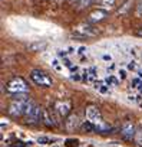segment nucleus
Returning a JSON list of instances; mask_svg holds the SVG:
<instances>
[{
	"instance_id": "32",
	"label": "nucleus",
	"mask_w": 142,
	"mask_h": 147,
	"mask_svg": "<svg viewBox=\"0 0 142 147\" xmlns=\"http://www.w3.org/2000/svg\"><path fill=\"white\" fill-rule=\"evenodd\" d=\"M59 55H60V56H65V55H66V52H65V51H63V52L60 51V52H59Z\"/></svg>"
},
{
	"instance_id": "28",
	"label": "nucleus",
	"mask_w": 142,
	"mask_h": 147,
	"mask_svg": "<svg viewBox=\"0 0 142 147\" xmlns=\"http://www.w3.org/2000/svg\"><path fill=\"white\" fill-rule=\"evenodd\" d=\"M69 2L72 3V5H76V3H79V2H81V0H69Z\"/></svg>"
},
{
	"instance_id": "33",
	"label": "nucleus",
	"mask_w": 142,
	"mask_h": 147,
	"mask_svg": "<svg viewBox=\"0 0 142 147\" xmlns=\"http://www.w3.org/2000/svg\"><path fill=\"white\" fill-rule=\"evenodd\" d=\"M136 33H138V36H142V29H139V30H138Z\"/></svg>"
},
{
	"instance_id": "10",
	"label": "nucleus",
	"mask_w": 142,
	"mask_h": 147,
	"mask_svg": "<svg viewBox=\"0 0 142 147\" xmlns=\"http://www.w3.org/2000/svg\"><path fill=\"white\" fill-rule=\"evenodd\" d=\"M65 124H66V128H67L69 131H73V130H76L78 127L82 125L81 121H79V117H78L76 114H70V115H67Z\"/></svg>"
},
{
	"instance_id": "20",
	"label": "nucleus",
	"mask_w": 142,
	"mask_h": 147,
	"mask_svg": "<svg viewBox=\"0 0 142 147\" xmlns=\"http://www.w3.org/2000/svg\"><path fill=\"white\" fill-rule=\"evenodd\" d=\"M37 143H40V144H47V143H50V140H49V137H46V136H40V137L37 138Z\"/></svg>"
},
{
	"instance_id": "3",
	"label": "nucleus",
	"mask_w": 142,
	"mask_h": 147,
	"mask_svg": "<svg viewBox=\"0 0 142 147\" xmlns=\"http://www.w3.org/2000/svg\"><path fill=\"white\" fill-rule=\"evenodd\" d=\"M7 92H10L12 95H16V94H27L29 92V85L27 82L20 78V77H16L13 78L12 81H9L7 84Z\"/></svg>"
},
{
	"instance_id": "17",
	"label": "nucleus",
	"mask_w": 142,
	"mask_h": 147,
	"mask_svg": "<svg viewBox=\"0 0 142 147\" xmlns=\"http://www.w3.org/2000/svg\"><path fill=\"white\" fill-rule=\"evenodd\" d=\"M135 16H136V18H141V16H142V0H139L138 5H136V9H135Z\"/></svg>"
},
{
	"instance_id": "9",
	"label": "nucleus",
	"mask_w": 142,
	"mask_h": 147,
	"mask_svg": "<svg viewBox=\"0 0 142 147\" xmlns=\"http://www.w3.org/2000/svg\"><path fill=\"white\" fill-rule=\"evenodd\" d=\"M108 18V12L103 10V9H96L93 12H91L89 18H88V22L89 23H98L101 20H105Z\"/></svg>"
},
{
	"instance_id": "4",
	"label": "nucleus",
	"mask_w": 142,
	"mask_h": 147,
	"mask_svg": "<svg viewBox=\"0 0 142 147\" xmlns=\"http://www.w3.org/2000/svg\"><path fill=\"white\" fill-rule=\"evenodd\" d=\"M30 80H32L36 85H39V87L49 88V87L53 85V80L47 75L46 72H43V71H40V69H33V71L30 72Z\"/></svg>"
},
{
	"instance_id": "31",
	"label": "nucleus",
	"mask_w": 142,
	"mask_h": 147,
	"mask_svg": "<svg viewBox=\"0 0 142 147\" xmlns=\"http://www.w3.org/2000/svg\"><path fill=\"white\" fill-rule=\"evenodd\" d=\"M138 90H139V92H141V94H142V82H141V84H139V85H138Z\"/></svg>"
},
{
	"instance_id": "29",
	"label": "nucleus",
	"mask_w": 142,
	"mask_h": 147,
	"mask_svg": "<svg viewBox=\"0 0 142 147\" xmlns=\"http://www.w3.org/2000/svg\"><path fill=\"white\" fill-rule=\"evenodd\" d=\"M72 80H76V81H79V80H81V77H79V75H73V77H72Z\"/></svg>"
},
{
	"instance_id": "26",
	"label": "nucleus",
	"mask_w": 142,
	"mask_h": 147,
	"mask_svg": "<svg viewBox=\"0 0 142 147\" xmlns=\"http://www.w3.org/2000/svg\"><path fill=\"white\" fill-rule=\"evenodd\" d=\"M132 84H133L132 87H138V84H141V81H139V80L136 78V80H133V81H132Z\"/></svg>"
},
{
	"instance_id": "19",
	"label": "nucleus",
	"mask_w": 142,
	"mask_h": 147,
	"mask_svg": "<svg viewBox=\"0 0 142 147\" xmlns=\"http://www.w3.org/2000/svg\"><path fill=\"white\" fill-rule=\"evenodd\" d=\"M78 144H79L78 140H73V138H67L66 140V146L67 147H78Z\"/></svg>"
},
{
	"instance_id": "6",
	"label": "nucleus",
	"mask_w": 142,
	"mask_h": 147,
	"mask_svg": "<svg viewBox=\"0 0 142 147\" xmlns=\"http://www.w3.org/2000/svg\"><path fill=\"white\" fill-rule=\"evenodd\" d=\"M73 33L79 38H92V36H96L98 35V29L93 28L92 25L88 23H81L78 25L75 29H73Z\"/></svg>"
},
{
	"instance_id": "5",
	"label": "nucleus",
	"mask_w": 142,
	"mask_h": 147,
	"mask_svg": "<svg viewBox=\"0 0 142 147\" xmlns=\"http://www.w3.org/2000/svg\"><path fill=\"white\" fill-rule=\"evenodd\" d=\"M29 101H30V100H29ZM29 101H26V100H16V98H13V101L9 104V108H7L9 114H10L12 117H22V115H25L26 105H27V102H29Z\"/></svg>"
},
{
	"instance_id": "8",
	"label": "nucleus",
	"mask_w": 142,
	"mask_h": 147,
	"mask_svg": "<svg viewBox=\"0 0 142 147\" xmlns=\"http://www.w3.org/2000/svg\"><path fill=\"white\" fill-rule=\"evenodd\" d=\"M55 110H56V113L60 115V117H67L69 115V113H70V110H72V105H70V102L69 101H56L55 102Z\"/></svg>"
},
{
	"instance_id": "16",
	"label": "nucleus",
	"mask_w": 142,
	"mask_h": 147,
	"mask_svg": "<svg viewBox=\"0 0 142 147\" xmlns=\"http://www.w3.org/2000/svg\"><path fill=\"white\" fill-rule=\"evenodd\" d=\"M92 2H93V0H81L78 9H86V7H89L92 5Z\"/></svg>"
},
{
	"instance_id": "14",
	"label": "nucleus",
	"mask_w": 142,
	"mask_h": 147,
	"mask_svg": "<svg viewBox=\"0 0 142 147\" xmlns=\"http://www.w3.org/2000/svg\"><path fill=\"white\" fill-rule=\"evenodd\" d=\"M135 143L138 144V146H142V127H139V128H136V134H135Z\"/></svg>"
},
{
	"instance_id": "22",
	"label": "nucleus",
	"mask_w": 142,
	"mask_h": 147,
	"mask_svg": "<svg viewBox=\"0 0 142 147\" xmlns=\"http://www.w3.org/2000/svg\"><path fill=\"white\" fill-rule=\"evenodd\" d=\"M106 84H108V85H109V84L118 85V80H116L115 77H109V78H106Z\"/></svg>"
},
{
	"instance_id": "15",
	"label": "nucleus",
	"mask_w": 142,
	"mask_h": 147,
	"mask_svg": "<svg viewBox=\"0 0 142 147\" xmlns=\"http://www.w3.org/2000/svg\"><path fill=\"white\" fill-rule=\"evenodd\" d=\"M131 3H132L131 0H126V2L123 3V6H122V7H121V9L118 10V13H119V15H125V13L128 12V9L131 7Z\"/></svg>"
},
{
	"instance_id": "18",
	"label": "nucleus",
	"mask_w": 142,
	"mask_h": 147,
	"mask_svg": "<svg viewBox=\"0 0 142 147\" xmlns=\"http://www.w3.org/2000/svg\"><path fill=\"white\" fill-rule=\"evenodd\" d=\"M95 78H96V69H95V68L88 69V80H89V81H93Z\"/></svg>"
},
{
	"instance_id": "25",
	"label": "nucleus",
	"mask_w": 142,
	"mask_h": 147,
	"mask_svg": "<svg viewBox=\"0 0 142 147\" xmlns=\"http://www.w3.org/2000/svg\"><path fill=\"white\" fill-rule=\"evenodd\" d=\"M99 91H101V92H103V94H105V92H106V91H108V87H106V85H102V87H101V88H99Z\"/></svg>"
},
{
	"instance_id": "11",
	"label": "nucleus",
	"mask_w": 142,
	"mask_h": 147,
	"mask_svg": "<svg viewBox=\"0 0 142 147\" xmlns=\"http://www.w3.org/2000/svg\"><path fill=\"white\" fill-rule=\"evenodd\" d=\"M42 123L46 125V127H49V128H53V127H56V123L50 118V115H49V111L47 110H45L43 108V120H42Z\"/></svg>"
},
{
	"instance_id": "1",
	"label": "nucleus",
	"mask_w": 142,
	"mask_h": 147,
	"mask_svg": "<svg viewBox=\"0 0 142 147\" xmlns=\"http://www.w3.org/2000/svg\"><path fill=\"white\" fill-rule=\"evenodd\" d=\"M85 115H86V120L91 121V123L96 127V133H112V131H111L112 128L108 127V125L103 123V120H102V114H101V111H99L98 107H95V105H89V107H86V110H85Z\"/></svg>"
},
{
	"instance_id": "13",
	"label": "nucleus",
	"mask_w": 142,
	"mask_h": 147,
	"mask_svg": "<svg viewBox=\"0 0 142 147\" xmlns=\"http://www.w3.org/2000/svg\"><path fill=\"white\" fill-rule=\"evenodd\" d=\"M46 48V43L45 42H36V43H32V45H29V49L30 51H33V52H39V51H42V49H45Z\"/></svg>"
},
{
	"instance_id": "2",
	"label": "nucleus",
	"mask_w": 142,
	"mask_h": 147,
	"mask_svg": "<svg viewBox=\"0 0 142 147\" xmlns=\"http://www.w3.org/2000/svg\"><path fill=\"white\" fill-rule=\"evenodd\" d=\"M25 123L30 124V125H36L39 123H42L43 120V108L40 105H37L35 101H29L26 105V111H25Z\"/></svg>"
},
{
	"instance_id": "23",
	"label": "nucleus",
	"mask_w": 142,
	"mask_h": 147,
	"mask_svg": "<svg viewBox=\"0 0 142 147\" xmlns=\"http://www.w3.org/2000/svg\"><path fill=\"white\" fill-rule=\"evenodd\" d=\"M128 68L133 71V69H136V63H135V62L132 61V62H129V63H128Z\"/></svg>"
},
{
	"instance_id": "24",
	"label": "nucleus",
	"mask_w": 142,
	"mask_h": 147,
	"mask_svg": "<svg viewBox=\"0 0 142 147\" xmlns=\"http://www.w3.org/2000/svg\"><path fill=\"white\" fill-rule=\"evenodd\" d=\"M119 75H121V80H125V78H126V72H125L123 69H121V71H119Z\"/></svg>"
},
{
	"instance_id": "12",
	"label": "nucleus",
	"mask_w": 142,
	"mask_h": 147,
	"mask_svg": "<svg viewBox=\"0 0 142 147\" xmlns=\"http://www.w3.org/2000/svg\"><path fill=\"white\" fill-rule=\"evenodd\" d=\"M81 128H82L85 133H93V131H96V127H95L91 121H85V123H82Z\"/></svg>"
},
{
	"instance_id": "30",
	"label": "nucleus",
	"mask_w": 142,
	"mask_h": 147,
	"mask_svg": "<svg viewBox=\"0 0 142 147\" xmlns=\"http://www.w3.org/2000/svg\"><path fill=\"white\" fill-rule=\"evenodd\" d=\"M85 51H86V49H85V48H83V46H82V48H79V53H83V52H85Z\"/></svg>"
},
{
	"instance_id": "21",
	"label": "nucleus",
	"mask_w": 142,
	"mask_h": 147,
	"mask_svg": "<svg viewBox=\"0 0 142 147\" xmlns=\"http://www.w3.org/2000/svg\"><path fill=\"white\" fill-rule=\"evenodd\" d=\"M101 5H102V6H109V7H112V6L115 5V0H101Z\"/></svg>"
},
{
	"instance_id": "35",
	"label": "nucleus",
	"mask_w": 142,
	"mask_h": 147,
	"mask_svg": "<svg viewBox=\"0 0 142 147\" xmlns=\"http://www.w3.org/2000/svg\"><path fill=\"white\" fill-rule=\"evenodd\" d=\"M52 147H59V146H52Z\"/></svg>"
},
{
	"instance_id": "34",
	"label": "nucleus",
	"mask_w": 142,
	"mask_h": 147,
	"mask_svg": "<svg viewBox=\"0 0 142 147\" xmlns=\"http://www.w3.org/2000/svg\"><path fill=\"white\" fill-rule=\"evenodd\" d=\"M138 74H139V77L142 78V69H139V71H138Z\"/></svg>"
},
{
	"instance_id": "27",
	"label": "nucleus",
	"mask_w": 142,
	"mask_h": 147,
	"mask_svg": "<svg viewBox=\"0 0 142 147\" xmlns=\"http://www.w3.org/2000/svg\"><path fill=\"white\" fill-rule=\"evenodd\" d=\"M53 65H55V68H56V69H60V66H59L57 61H53Z\"/></svg>"
},
{
	"instance_id": "7",
	"label": "nucleus",
	"mask_w": 142,
	"mask_h": 147,
	"mask_svg": "<svg viewBox=\"0 0 142 147\" xmlns=\"http://www.w3.org/2000/svg\"><path fill=\"white\" fill-rule=\"evenodd\" d=\"M135 134H136V127L132 121H125L121 127V136L123 140L126 141H131L132 138H135Z\"/></svg>"
}]
</instances>
